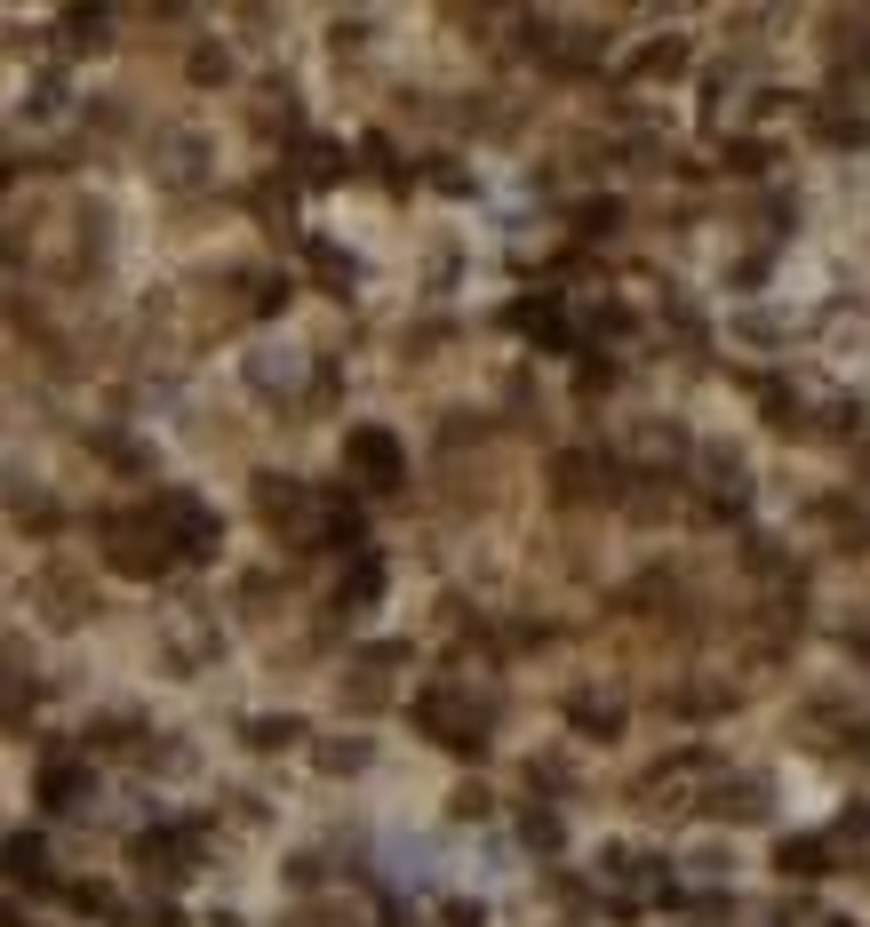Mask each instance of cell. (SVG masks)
<instances>
[{
  "instance_id": "6da1fadb",
  "label": "cell",
  "mask_w": 870,
  "mask_h": 927,
  "mask_svg": "<svg viewBox=\"0 0 870 927\" xmlns=\"http://www.w3.org/2000/svg\"><path fill=\"white\" fill-rule=\"evenodd\" d=\"M351 464H360L368 479H392V472H400V456H392V440H383V432H360V440H351Z\"/></svg>"
}]
</instances>
